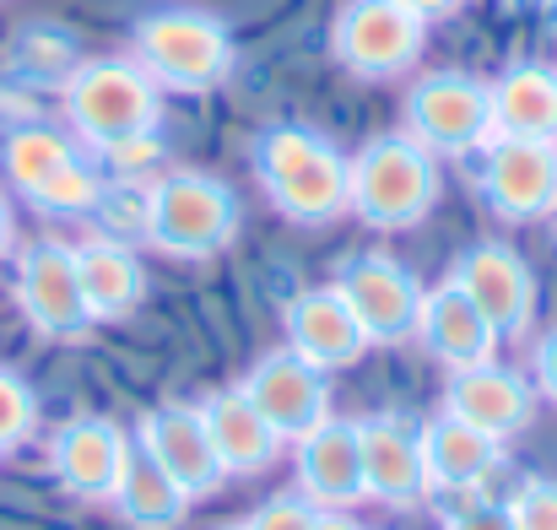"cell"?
Listing matches in <instances>:
<instances>
[{
  "mask_svg": "<svg viewBox=\"0 0 557 530\" xmlns=\"http://www.w3.org/2000/svg\"><path fill=\"white\" fill-rule=\"evenodd\" d=\"M131 60L152 76L158 93H211L233 71V33L211 11L169 5L136 22Z\"/></svg>",
  "mask_w": 557,
  "mask_h": 530,
  "instance_id": "7a4b0ae2",
  "label": "cell"
},
{
  "mask_svg": "<svg viewBox=\"0 0 557 530\" xmlns=\"http://www.w3.org/2000/svg\"><path fill=\"white\" fill-rule=\"evenodd\" d=\"M531 373H536V390L557 406V325L536 342V357H531Z\"/></svg>",
  "mask_w": 557,
  "mask_h": 530,
  "instance_id": "1f68e13d",
  "label": "cell"
},
{
  "mask_svg": "<svg viewBox=\"0 0 557 530\" xmlns=\"http://www.w3.org/2000/svg\"><path fill=\"white\" fill-rule=\"evenodd\" d=\"M200 417H206V433H211V449L222 460L227 477H260L282 460V433L249 406L244 390H216L200 400Z\"/></svg>",
  "mask_w": 557,
  "mask_h": 530,
  "instance_id": "d6986e66",
  "label": "cell"
},
{
  "mask_svg": "<svg viewBox=\"0 0 557 530\" xmlns=\"http://www.w3.org/2000/svg\"><path fill=\"white\" fill-rule=\"evenodd\" d=\"M222 530H244V526H222Z\"/></svg>",
  "mask_w": 557,
  "mask_h": 530,
  "instance_id": "d590c367",
  "label": "cell"
},
{
  "mask_svg": "<svg viewBox=\"0 0 557 530\" xmlns=\"http://www.w3.org/2000/svg\"><path fill=\"white\" fill-rule=\"evenodd\" d=\"M438 206V163L411 136H373L347 158V211L379 233L417 227Z\"/></svg>",
  "mask_w": 557,
  "mask_h": 530,
  "instance_id": "3957f363",
  "label": "cell"
},
{
  "mask_svg": "<svg viewBox=\"0 0 557 530\" xmlns=\"http://www.w3.org/2000/svg\"><path fill=\"white\" fill-rule=\"evenodd\" d=\"M314 530H363L347 509H320V520H314Z\"/></svg>",
  "mask_w": 557,
  "mask_h": 530,
  "instance_id": "e575fe53",
  "label": "cell"
},
{
  "mask_svg": "<svg viewBox=\"0 0 557 530\" xmlns=\"http://www.w3.org/2000/svg\"><path fill=\"white\" fill-rule=\"evenodd\" d=\"M444 530H515L509 504H471V509H455Z\"/></svg>",
  "mask_w": 557,
  "mask_h": 530,
  "instance_id": "4dcf8cb0",
  "label": "cell"
},
{
  "mask_svg": "<svg viewBox=\"0 0 557 530\" xmlns=\"http://www.w3.org/2000/svg\"><path fill=\"white\" fill-rule=\"evenodd\" d=\"M417 342L438 357L449 373H460V368H482V362L498 357V331L482 320V309H476L455 282H438V287L422 293Z\"/></svg>",
  "mask_w": 557,
  "mask_h": 530,
  "instance_id": "ac0fdd59",
  "label": "cell"
},
{
  "mask_svg": "<svg viewBox=\"0 0 557 530\" xmlns=\"http://www.w3.org/2000/svg\"><path fill=\"white\" fill-rule=\"evenodd\" d=\"M314 520H320V509L287 493V498L260 504V509L249 515V526H244V530H314Z\"/></svg>",
  "mask_w": 557,
  "mask_h": 530,
  "instance_id": "f1b7e54d",
  "label": "cell"
},
{
  "mask_svg": "<svg viewBox=\"0 0 557 530\" xmlns=\"http://www.w3.org/2000/svg\"><path fill=\"white\" fill-rule=\"evenodd\" d=\"M71 158H76L71 136H60V131H49V125H22V131H11L5 147H0V169L11 178V189H22V195H33L44 178H54Z\"/></svg>",
  "mask_w": 557,
  "mask_h": 530,
  "instance_id": "d4e9b609",
  "label": "cell"
},
{
  "mask_svg": "<svg viewBox=\"0 0 557 530\" xmlns=\"http://www.w3.org/2000/svg\"><path fill=\"white\" fill-rule=\"evenodd\" d=\"M449 282L482 309V320L498 331V342L509 336H525L531 325H536V276H531V266H525V255L520 249H509V244H471L460 260H455V271H449Z\"/></svg>",
  "mask_w": 557,
  "mask_h": 530,
  "instance_id": "8fae6325",
  "label": "cell"
},
{
  "mask_svg": "<svg viewBox=\"0 0 557 530\" xmlns=\"http://www.w3.org/2000/svg\"><path fill=\"white\" fill-rule=\"evenodd\" d=\"M493 103V141H557V71L553 65H509L498 82H487Z\"/></svg>",
  "mask_w": 557,
  "mask_h": 530,
  "instance_id": "603a6c76",
  "label": "cell"
},
{
  "mask_svg": "<svg viewBox=\"0 0 557 530\" xmlns=\"http://www.w3.org/2000/svg\"><path fill=\"white\" fill-rule=\"evenodd\" d=\"M428 49V27L395 0H347L331 22V54L363 82L406 76Z\"/></svg>",
  "mask_w": 557,
  "mask_h": 530,
  "instance_id": "52a82bcc",
  "label": "cell"
},
{
  "mask_svg": "<svg viewBox=\"0 0 557 530\" xmlns=\"http://www.w3.org/2000/svg\"><path fill=\"white\" fill-rule=\"evenodd\" d=\"M16 309L44 342H82L92 331L82 282H76V255L60 238H38L16 249V276H11Z\"/></svg>",
  "mask_w": 557,
  "mask_h": 530,
  "instance_id": "ba28073f",
  "label": "cell"
},
{
  "mask_svg": "<svg viewBox=\"0 0 557 530\" xmlns=\"http://www.w3.org/2000/svg\"><path fill=\"white\" fill-rule=\"evenodd\" d=\"M238 233V195L216 174H163L141 195V238L174 260H206Z\"/></svg>",
  "mask_w": 557,
  "mask_h": 530,
  "instance_id": "277c9868",
  "label": "cell"
},
{
  "mask_svg": "<svg viewBox=\"0 0 557 530\" xmlns=\"http://www.w3.org/2000/svg\"><path fill=\"white\" fill-rule=\"evenodd\" d=\"M444 411L493 433V439H515L520 428H531V411H536V390L504 368L498 357L482 362V368H460L449 373V390H444Z\"/></svg>",
  "mask_w": 557,
  "mask_h": 530,
  "instance_id": "2e32d148",
  "label": "cell"
},
{
  "mask_svg": "<svg viewBox=\"0 0 557 530\" xmlns=\"http://www.w3.org/2000/svg\"><path fill=\"white\" fill-rule=\"evenodd\" d=\"M60 109L71 120V131L87 141V147H114L125 136H147L158 131L163 120V93L152 87V76L136 65V60H87L65 76V93H60Z\"/></svg>",
  "mask_w": 557,
  "mask_h": 530,
  "instance_id": "5b68a950",
  "label": "cell"
},
{
  "mask_svg": "<svg viewBox=\"0 0 557 530\" xmlns=\"http://www.w3.org/2000/svg\"><path fill=\"white\" fill-rule=\"evenodd\" d=\"M422 471H428V488H449V493H476L498 466H504V439L460 422V417H433L422 433Z\"/></svg>",
  "mask_w": 557,
  "mask_h": 530,
  "instance_id": "ffe728a7",
  "label": "cell"
},
{
  "mask_svg": "<svg viewBox=\"0 0 557 530\" xmlns=\"http://www.w3.org/2000/svg\"><path fill=\"white\" fill-rule=\"evenodd\" d=\"M476 189L498 222H542L557 211V141L498 136L482 147Z\"/></svg>",
  "mask_w": 557,
  "mask_h": 530,
  "instance_id": "30bf717a",
  "label": "cell"
},
{
  "mask_svg": "<svg viewBox=\"0 0 557 530\" xmlns=\"http://www.w3.org/2000/svg\"><path fill=\"white\" fill-rule=\"evenodd\" d=\"M120 509V520L131 530H174L189 515L185 488L131 439V455H125V471H120V488L109 498Z\"/></svg>",
  "mask_w": 557,
  "mask_h": 530,
  "instance_id": "cb8c5ba5",
  "label": "cell"
},
{
  "mask_svg": "<svg viewBox=\"0 0 557 530\" xmlns=\"http://www.w3.org/2000/svg\"><path fill=\"white\" fill-rule=\"evenodd\" d=\"M131 439L185 488L189 504H195V498H211V493L227 482V471H222V460H216V449H211L206 417H200V406H189V400L152 406V411L136 422Z\"/></svg>",
  "mask_w": 557,
  "mask_h": 530,
  "instance_id": "4fadbf2b",
  "label": "cell"
},
{
  "mask_svg": "<svg viewBox=\"0 0 557 530\" xmlns=\"http://www.w3.org/2000/svg\"><path fill=\"white\" fill-rule=\"evenodd\" d=\"M33 433H38V395L16 368L0 362V455L22 449Z\"/></svg>",
  "mask_w": 557,
  "mask_h": 530,
  "instance_id": "4316f807",
  "label": "cell"
},
{
  "mask_svg": "<svg viewBox=\"0 0 557 530\" xmlns=\"http://www.w3.org/2000/svg\"><path fill=\"white\" fill-rule=\"evenodd\" d=\"M131 455V433L109 417H71L49 439V477L87 504H109Z\"/></svg>",
  "mask_w": 557,
  "mask_h": 530,
  "instance_id": "5bb4252c",
  "label": "cell"
},
{
  "mask_svg": "<svg viewBox=\"0 0 557 530\" xmlns=\"http://www.w3.org/2000/svg\"><path fill=\"white\" fill-rule=\"evenodd\" d=\"M238 390L249 395V406H255L287 444L304 439L309 428H320V422L331 417V379H325L314 362H304L293 347L265 353L249 368V379H244Z\"/></svg>",
  "mask_w": 557,
  "mask_h": 530,
  "instance_id": "7c38bea8",
  "label": "cell"
},
{
  "mask_svg": "<svg viewBox=\"0 0 557 530\" xmlns=\"http://www.w3.org/2000/svg\"><path fill=\"white\" fill-rule=\"evenodd\" d=\"M27 200H33L44 217H82V211L103 206V178L92 174V163L71 158V163H65L54 178H44V184H38Z\"/></svg>",
  "mask_w": 557,
  "mask_h": 530,
  "instance_id": "484cf974",
  "label": "cell"
},
{
  "mask_svg": "<svg viewBox=\"0 0 557 530\" xmlns=\"http://www.w3.org/2000/svg\"><path fill=\"white\" fill-rule=\"evenodd\" d=\"M103 158L114 163V174H141L163 158V147H158V131H147V136H125V141L103 147Z\"/></svg>",
  "mask_w": 557,
  "mask_h": 530,
  "instance_id": "f546056e",
  "label": "cell"
},
{
  "mask_svg": "<svg viewBox=\"0 0 557 530\" xmlns=\"http://www.w3.org/2000/svg\"><path fill=\"white\" fill-rule=\"evenodd\" d=\"M342 293V304L352 309V320L363 325L369 347H400L417 336V315H422V282L389 260V255H358L336 271L331 282Z\"/></svg>",
  "mask_w": 557,
  "mask_h": 530,
  "instance_id": "9c48e42d",
  "label": "cell"
},
{
  "mask_svg": "<svg viewBox=\"0 0 557 530\" xmlns=\"http://www.w3.org/2000/svg\"><path fill=\"white\" fill-rule=\"evenodd\" d=\"M363 444V493L379 504H417L428 498V471H422V444L400 417H369L358 422Z\"/></svg>",
  "mask_w": 557,
  "mask_h": 530,
  "instance_id": "7402d4cb",
  "label": "cell"
},
{
  "mask_svg": "<svg viewBox=\"0 0 557 530\" xmlns=\"http://www.w3.org/2000/svg\"><path fill=\"white\" fill-rule=\"evenodd\" d=\"M509 515H515V530H557V482L531 477L509 498Z\"/></svg>",
  "mask_w": 557,
  "mask_h": 530,
  "instance_id": "83f0119b",
  "label": "cell"
},
{
  "mask_svg": "<svg viewBox=\"0 0 557 530\" xmlns=\"http://www.w3.org/2000/svg\"><path fill=\"white\" fill-rule=\"evenodd\" d=\"M433 158H466L493 141V103L487 82L466 71H433L406 93V131Z\"/></svg>",
  "mask_w": 557,
  "mask_h": 530,
  "instance_id": "8992f818",
  "label": "cell"
},
{
  "mask_svg": "<svg viewBox=\"0 0 557 530\" xmlns=\"http://www.w3.org/2000/svg\"><path fill=\"white\" fill-rule=\"evenodd\" d=\"M71 255H76V282H82L92 325H114V320L141 309L147 271H141V260H136V249L125 238H87Z\"/></svg>",
  "mask_w": 557,
  "mask_h": 530,
  "instance_id": "44dd1931",
  "label": "cell"
},
{
  "mask_svg": "<svg viewBox=\"0 0 557 530\" xmlns=\"http://www.w3.org/2000/svg\"><path fill=\"white\" fill-rule=\"evenodd\" d=\"M293 466H298V498L314 509H352L363 504V444L358 422L325 417L304 439H293Z\"/></svg>",
  "mask_w": 557,
  "mask_h": 530,
  "instance_id": "9a60e30c",
  "label": "cell"
},
{
  "mask_svg": "<svg viewBox=\"0 0 557 530\" xmlns=\"http://www.w3.org/2000/svg\"><path fill=\"white\" fill-rule=\"evenodd\" d=\"M395 5H400V11H411V16L422 22V27H433V22L455 16V11H460L466 0H395Z\"/></svg>",
  "mask_w": 557,
  "mask_h": 530,
  "instance_id": "d6a6232c",
  "label": "cell"
},
{
  "mask_svg": "<svg viewBox=\"0 0 557 530\" xmlns=\"http://www.w3.org/2000/svg\"><path fill=\"white\" fill-rule=\"evenodd\" d=\"M282 325H287V347L304 357V362H314L320 373L352 368L358 357L369 353V336H363V325L352 320V309L342 304L336 287H309V293H298V298L287 304Z\"/></svg>",
  "mask_w": 557,
  "mask_h": 530,
  "instance_id": "e0dca14e",
  "label": "cell"
},
{
  "mask_svg": "<svg viewBox=\"0 0 557 530\" xmlns=\"http://www.w3.org/2000/svg\"><path fill=\"white\" fill-rule=\"evenodd\" d=\"M11 244H16V217H11V200L0 195V260L11 255Z\"/></svg>",
  "mask_w": 557,
  "mask_h": 530,
  "instance_id": "836d02e7",
  "label": "cell"
},
{
  "mask_svg": "<svg viewBox=\"0 0 557 530\" xmlns=\"http://www.w3.org/2000/svg\"><path fill=\"white\" fill-rule=\"evenodd\" d=\"M255 178L265 200L304 227L336 222L347 211V158L309 125H271L255 141Z\"/></svg>",
  "mask_w": 557,
  "mask_h": 530,
  "instance_id": "6da1fadb",
  "label": "cell"
}]
</instances>
